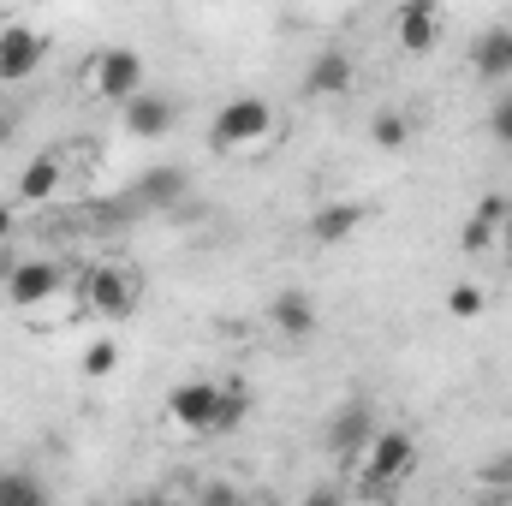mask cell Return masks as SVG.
I'll return each instance as SVG.
<instances>
[{"label":"cell","mask_w":512,"mask_h":506,"mask_svg":"<svg viewBox=\"0 0 512 506\" xmlns=\"http://www.w3.org/2000/svg\"><path fill=\"white\" fill-rule=\"evenodd\" d=\"M12 233H18V209H12V203H0V245H6Z\"/></svg>","instance_id":"obj_24"},{"label":"cell","mask_w":512,"mask_h":506,"mask_svg":"<svg viewBox=\"0 0 512 506\" xmlns=\"http://www.w3.org/2000/svg\"><path fill=\"white\" fill-rule=\"evenodd\" d=\"M501 245H507V251H512V215H507V227H501Z\"/></svg>","instance_id":"obj_26"},{"label":"cell","mask_w":512,"mask_h":506,"mask_svg":"<svg viewBox=\"0 0 512 506\" xmlns=\"http://www.w3.org/2000/svg\"><path fill=\"white\" fill-rule=\"evenodd\" d=\"M471 72L477 78H512V24H495L471 42Z\"/></svg>","instance_id":"obj_14"},{"label":"cell","mask_w":512,"mask_h":506,"mask_svg":"<svg viewBox=\"0 0 512 506\" xmlns=\"http://www.w3.org/2000/svg\"><path fill=\"white\" fill-rule=\"evenodd\" d=\"M60 185H66L60 155H36V161L18 173V203H24V209H42V203H54V197H60Z\"/></svg>","instance_id":"obj_13"},{"label":"cell","mask_w":512,"mask_h":506,"mask_svg":"<svg viewBox=\"0 0 512 506\" xmlns=\"http://www.w3.org/2000/svg\"><path fill=\"white\" fill-rule=\"evenodd\" d=\"M114 364H120V346H114V340H96V346H90V352H84V376H114Z\"/></svg>","instance_id":"obj_21"},{"label":"cell","mask_w":512,"mask_h":506,"mask_svg":"<svg viewBox=\"0 0 512 506\" xmlns=\"http://www.w3.org/2000/svg\"><path fill=\"white\" fill-rule=\"evenodd\" d=\"M447 316H459V322H471V316H483V286H471V280H459V286L447 292Z\"/></svg>","instance_id":"obj_20"},{"label":"cell","mask_w":512,"mask_h":506,"mask_svg":"<svg viewBox=\"0 0 512 506\" xmlns=\"http://www.w3.org/2000/svg\"><path fill=\"white\" fill-rule=\"evenodd\" d=\"M185 191H191V179H185V167H149L143 179H137V191H131V209H179L185 203Z\"/></svg>","instance_id":"obj_11"},{"label":"cell","mask_w":512,"mask_h":506,"mask_svg":"<svg viewBox=\"0 0 512 506\" xmlns=\"http://www.w3.org/2000/svg\"><path fill=\"white\" fill-rule=\"evenodd\" d=\"M417 465V441L405 429H376V441L364 447V483L370 489H393L399 477H411Z\"/></svg>","instance_id":"obj_3"},{"label":"cell","mask_w":512,"mask_h":506,"mask_svg":"<svg viewBox=\"0 0 512 506\" xmlns=\"http://www.w3.org/2000/svg\"><path fill=\"white\" fill-rule=\"evenodd\" d=\"M42 60H48V36H42V30H30V24H0V84L30 78Z\"/></svg>","instance_id":"obj_6"},{"label":"cell","mask_w":512,"mask_h":506,"mask_svg":"<svg viewBox=\"0 0 512 506\" xmlns=\"http://www.w3.org/2000/svg\"><path fill=\"white\" fill-rule=\"evenodd\" d=\"M268 328L286 334V340L316 334V304H310V292H280V298L268 304Z\"/></svg>","instance_id":"obj_15"},{"label":"cell","mask_w":512,"mask_h":506,"mask_svg":"<svg viewBox=\"0 0 512 506\" xmlns=\"http://www.w3.org/2000/svg\"><path fill=\"white\" fill-rule=\"evenodd\" d=\"M483 489H495V495H512V453H501L495 465H483Z\"/></svg>","instance_id":"obj_22"},{"label":"cell","mask_w":512,"mask_h":506,"mask_svg":"<svg viewBox=\"0 0 512 506\" xmlns=\"http://www.w3.org/2000/svg\"><path fill=\"white\" fill-rule=\"evenodd\" d=\"M54 292H60V262H18V268H6V298L18 310H36Z\"/></svg>","instance_id":"obj_10"},{"label":"cell","mask_w":512,"mask_h":506,"mask_svg":"<svg viewBox=\"0 0 512 506\" xmlns=\"http://www.w3.org/2000/svg\"><path fill=\"white\" fill-rule=\"evenodd\" d=\"M489 126H495V137H501V143H512V96H507V102H495Z\"/></svg>","instance_id":"obj_23"},{"label":"cell","mask_w":512,"mask_h":506,"mask_svg":"<svg viewBox=\"0 0 512 506\" xmlns=\"http://www.w3.org/2000/svg\"><path fill=\"white\" fill-rule=\"evenodd\" d=\"M120 120H126L131 137H167L173 120H179V102L161 96V90H137V96L120 102Z\"/></svg>","instance_id":"obj_9"},{"label":"cell","mask_w":512,"mask_h":506,"mask_svg":"<svg viewBox=\"0 0 512 506\" xmlns=\"http://www.w3.org/2000/svg\"><path fill=\"white\" fill-rule=\"evenodd\" d=\"M84 298H90V310L96 316H108V322H126L131 310H137V298H143V280L131 274V268H90V286H84Z\"/></svg>","instance_id":"obj_5"},{"label":"cell","mask_w":512,"mask_h":506,"mask_svg":"<svg viewBox=\"0 0 512 506\" xmlns=\"http://www.w3.org/2000/svg\"><path fill=\"white\" fill-rule=\"evenodd\" d=\"M376 441V411L370 405H340L334 417H328V453L334 459H364V447Z\"/></svg>","instance_id":"obj_7"},{"label":"cell","mask_w":512,"mask_h":506,"mask_svg":"<svg viewBox=\"0 0 512 506\" xmlns=\"http://www.w3.org/2000/svg\"><path fill=\"white\" fill-rule=\"evenodd\" d=\"M370 143H376V149H405V143H411V120L393 114V108H382V114L370 120Z\"/></svg>","instance_id":"obj_19"},{"label":"cell","mask_w":512,"mask_h":506,"mask_svg":"<svg viewBox=\"0 0 512 506\" xmlns=\"http://www.w3.org/2000/svg\"><path fill=\"white\" fill-rule=\"evenodd\" d=\"M393 36H399L405 54H429V48L441 42V0H399Z\"/></svg>","instance_id":"obj_8"},{"label":"cell","mask_w":512,"mask_h":506,"mask_svg":"<svg viewBox=\"0 0 512 506\" xmlns=\"http://www.w3.org/2000/svg\"><path fill=\"white\" fill-rule=\"evenodd\" d=\"M507 215H512V203H507V197H483V203L471 209V221H465V251H471V256H483V251H489V245L501 239Z\"/></svg>","instance_id":"obj_16"},{"label":"cell","mask_w":512,"mask_h":506,"mask_svg":"<svg viewBox=\"0 0 512 506\" xmlns=\"http://www.w3.org/2000/svg\"><path fill=\"white\" fill-rule=\"evenodd\" d=\"M364 227V203H322L316 215H310V239L316 245H340V239H352Z\"/></svg>","instance_id":"obj_17"},{"label":"cell","mask_w":512,"mask_h":506,"mask_svg":"<svg viewBox=\"0 0 512 506\" xmlns=\"http://www.w3.org/2000/svg\"><path fill=\"white\" fill-rule=\"evenodd\" d=\"M6 137H12V114H6V108H0V143H6Z\"/></svg>","instance_id":"obj_25"},{"label":"cell","mask_w":512,"mask_h":506,"mask_svg":"<svg viewBox=\"0 0 512 506\" xmlns=\"http://www.w3.org/2000/svg\"><path fill=\"white\" fill-rule=\"evenodd\" d=\"M352 78H358L352 54H346V48H322V54L310 60V72H304V90H310V96H346Z\"/></svg>","instance_id":"obj_12"},{"label":"cell","mask_w":512,"mask_h":506,"mask_svg":"<svg viewBox=\"0 0 512 506\" xmlns=\"http://www.w3.org/2000/svg\"><path fill=\"white\" fill-rule=\"evenodd\" d=\"M245 405H251V393L245 387H221V381H179L167 393V417L185 435H227L245 417Z\"/></svg>","instance_id":"obj_1"},{"label":"cell","mask_w":512,"mask_h":506,"mask_svg":"<svg viewBox=\"0 0 512 506\" xmlns=\"http://www.w3.org/2000/svg\"><path fill=\"white\" fill-rule=\"evenodd\" d=\"M42 501H48L42 477H30V471H0V506H42Z\"/></svg>","instance_id":"obj_18"},{"label":"cell","mask_w":512,"mask_h":506,"mask_svg":"<svg viewBox=\"0 0 512 506\" xmlns=\"http://www.w3.org/2000/svg\"><path fill=\"white\" fill-rule=\"evenodd\" d=\"M262 137H274V108L262 96H233L215 114V126H209V143L215 149H256Z\"/></svg>","instance_id":"obj_2"},{"label":"cell","mask_w":512,"mask_h":506,"mask_svg":"<svg viewBox=\"0 0 512 506\" xmlns=\"http://www.w3.org/2000/svg\"><path fill=\"white\" fill-rule=\"evenodd\" d=\"M90 90L102 96V102H126L143 90V54L137 48H102L96 60H90Z\"/></svg>","instance_id":"obj_4"}]
</instances>
